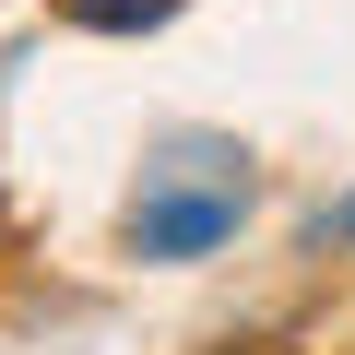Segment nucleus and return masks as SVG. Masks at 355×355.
Returning <instances> with one entry per match:
<instances>
[{"label":"nucleus","instance_id":"nucleus-2","mask_svg":"<svg viewBox=\"0 0 355 355\" xmlns=\"http://www.w3.org/2000/svg\"><path fill=\"white\" fill-rule=\"evenodd\" d=\"M60 24H83V36H154V24H178V0H60Z\"/></svg>","mask_w":355,"mask_h":355},{"label":"nucleus","instance_id":"nucleus-3","mask_svg":"<svg viewBox=\"0 0 355 355\" xmlns=\"http://www.w3.org/2000/svg\"><path fill=\"white\" fill-rule=\"evenodd\" d=\"M308 249H355V202H331V214H308Z\"/></svg>","mask_w":355,"mask_h":355},{"label":"nucleus","instance_id":"nucleus-1","mask_svg":"<svg viewBox=\"0 0 355 355\" xmlns=\"http://www.w3.org/2000/svg\"><path fill=\"white\" fill-rule=\"evenodd\" d=\"M237 214H249V178L237 166H214V178H190V166H154L142 190H130V261H202V249H225L237 237Z\"/></svg>","mask_w":355,"mask_h":355}]
</instances>
